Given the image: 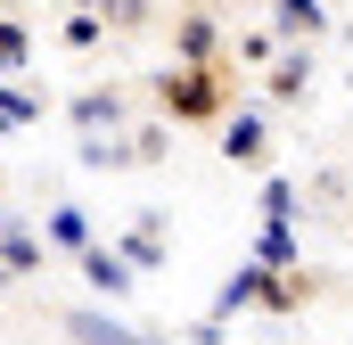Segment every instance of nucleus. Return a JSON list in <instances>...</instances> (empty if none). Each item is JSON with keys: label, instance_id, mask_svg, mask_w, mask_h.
Here are the masks:
<instances>
[{"label": "nucleus", "instance_id": "obj_1", "mask_svg": "<svg viewBox=\"0 0 353 345\" xmlns=\"http://www.w3.org/2000/svg\"><path fill=\"white\" fill-rule=\"evenodd\" d=\"M17 50H25V41H17V33H8V25H0V66H8V58H17Z\"/></svg>", "mask_w": 353, "mask_h": 345}]
</instances>
